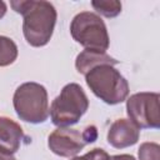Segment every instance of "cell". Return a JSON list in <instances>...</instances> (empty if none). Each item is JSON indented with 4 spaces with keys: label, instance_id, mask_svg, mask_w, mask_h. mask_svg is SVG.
Here are the masks:
<instances>
[{
    "label": "cell",
    "instance_id": "1",
    "mask_svg": "<svg viewBox=\"0 0 160 160\" xmlns=\"http://www.w3.org/2000/svg\"><path fill=\"white\" fill-rule=\"evenodd\" d=\"M10 6L22 15V34L26 42L34 48L45 46L54 32L58 19L55 6L45 0L10 1Z\"/></svg>",
    "mask_w": 160,
    "mask_h": 160
},
{
    "label": "cell",
    "instance_id": "2",
    "mask_svg": "<svg viewBox=\"0 0 160 160\" xmlns=\"http://www.w3.org/2000/svg\"><path fill=\"white\" fill-rule=\"evenodd\" d=\"M89 89L108 105H116L128 99L129 82L112 65H99L85 75Z\"/></svg>",
    "mask_w": 160,
    "mask_h": 160
},
{
    "label": "cell",
    "instance_id": "3",
    "mask_svg": "<svg viewBox=\"0 0 160 160\" xmlns=\"http://www.w3.org/2000/svg\"><path fill=\"white\" fill-rule=\"evenodd\" d=\"M89 109V99L82 88L76 82L66 84L52 100L49 109L51 121L58 128L76 124Z\"/></svg>",
    "mask_w": 160,
    "mask_h": 160
},
{
    "label": "cell",
    "instance_id": "4",
    "mask_svg": "<svg viewBox=\"0 0 160 160\" xmlns=\"http://www.w3.org/2000/svg\"><path fill=\"white\" fill-rule=\"evenodd\" d=\"M12 105L20 120L41 124L49 118V98L45 86L28 81L18 86L12 96Z\"/></svg>",
    "mask_w": 160,
    "mask_h": 160
},
{
    "label": "cell",
    "instance_id": "5",
    "mask_svg": "<svg viewBox=\"0 0 160 160\" xmlns=\"http://www.w3.org/2000/svg\"><path fill=\"white\" fill-rule=\"evenodd\" d=\"M70 34L86 50L105 52L110 45L104 20L91 11H81L74 16L70 24Z\"/></svg>",
    "mask_w": 160,
    "mask_h": 160
},
{
    "label": "cell",
    "instance_id": "6",
    "mask_svg": "<svg viewBox=\"0 0 160 160\" xmlns=\"http://www.w3.org/2000/svg\"><path fill=\"white\" fill-rule=\"evenodd\" d=\"M160 95L141 91L130 95L126 100V112L139 129H159L160 126Z\"/></svg>",
    "mask_w": 160,
    "mask_h": 160
},
{
    "label": "cell",
    "instance_id": "7",
    "mask_svg": "<svg viewBox=\"0 0 160 160\" xmlns=\"http://www.w3.org/2000/svg\"><path fill=\"white\" fill-rule=\"evenodd\" d=\"M85 145L82 134L70 128H58L48 138L49 149L61 158L76 156Z\"/></svg>",
    "mask_w": 160,
    "mask_h": 160
},
{
    "label": "cell",
    "instance_id": "8",
    "mask_svg": "<svg viewBox=\"0 0 160 160\" xmlns=\"http://www.w3.org/2000/svg\"><path fill=\"white\" fill-rule=\"evenodd\" d=\"M140 138V129L129 119L115 120L108 130V142L115 149H125L135 145Z\"/></svg>",
    "mask_w": 160,
    "mask_h": 160
},
{
    "label": "cell",
    "instance_id": "9",
    "mask_svg": "<svg viewBox=\"0 0 160 160\" xmlns=\"http://www.w3.org/2000/svg\"><path fill=\"white\" fill-rule=\"evenodd\" d=\"M24 132L21 126L8 116H0V148L14 154L20 149Z\"/></svg>",
    "mask_w": 160,
    "mask_h": 160
},
{
    "label": "cell",
    "instance_id": "10",
    "mask_svg": "<svg viewBox=\"0 0 160 160\" xmlns=\"http://www.w3.org/2000/svg\"><path fill=\"white\" fill-rule=\"evenodd\" d=\"M119 61L108 55L106 52H99L94 50H82L75 60V68L78 72L86 75L91 69L99 65H116Z\"/></svg>",
    "mask_w": 160,
    "mask_h": 160
},
{
    "label": "cell",
    "instance_id": "11",
    "mask_svg": "<svg viewBox=\"0 0 160 160\" xmlns=\"http://www.w3.org/2000/svg\"><path fill=\"white\" fill-rule=\"evenodd\" d=\"M18 45L8 36L0 35V68L11 65L18 59Z\"/></svg>",
    "mask_w": 160,
    "mask_h": 160
},
{
    "label": "cell",
    "instance_id": "12",
    "mask_svg": "<svg viewBox=\"0 0 160 160\" xmlns=\"http://www.w3.org/2000/svg\"><path fill=\"white\" fill-rule=\"evenodd\" d=\"M91 6L98 14L105 18H115L121 12V2L118 0H99L91 1Z\"/></svg>",
    "mask_w": 160,
    "mask_h": 160
},
{
    "label": "cell",
    "instance_id": "13",
    "mask_svg": "<svg viewBox=\"0 0 160 160\" xmlns=\"http://www.w3.org/2000/svg\"><path fill=\"white\" fill-rule=\"evenodd\" d=\"M139 160H160V145L158 142H142L138 150Z\"/></svg>",
    "mask_w": 160,
    "mask_h": 160
},
{
    "label": "cell",
    "instance_id": "14",
    "mask_svg": "<svg viewBox=\"0 0 160 160\" xmlns=\"http://www.w3.org/2000/svg\"><path fill=\"white\" fill-rule=\"evenodd\" d=\"M109 156L110 155L104 149L96 148V149L88 151L82 156H74L71 160H109Z\"/></svg>",
    "mask_w": 160,
    "mask_h": 160
},
{
    "label": "cell",
    "instance_id": "15",
    "mask_svg": "<svg viewBox=\"0 0 160 160\" xmlns=\"http://www.w3.org/2000/svg\"><path fill=\"white\" fill-rule=\"evenodd\" d=\"M81 134H82V139H84L85 144H92V142H95L96 139H98V129H96L95 125H89V126H86V128L81 131Z\"/></svg>",
    "mask_w": 160,
    "mask_h": 160
},
{
    "label": "cell",
    "instance_id": "16",
    "mask_svg": "<svg viewBox=\"0 0 160 160\" xmlns=\"http://www.w3.org/2000/svg\"><path fill=\"white\" fill-rule=\"evenodd\" d=\"M109 160H136V159L130 154H120V155L109 156Z\"/></svg>",
    "mask_w": 160,
    "mask_h": 160
},
{
    "label": "cell",
    "instance_id": "17",
    "mask_svg": "<svg viewBox=\"0 0 160 160\" xmlns=\"http://www.w3.org/2000/svg\"><path fill=\"white\" fill-rule=\"evenodd\" d=\"M0 160H16V158L14 156V154L0 148Z\"/></svg>",
    "mask_w": 160,
    "mask_h": 160
},
{
    "label": "cell",
    "instance_id": "18",
    "mask_svg": "<svg viewBox=\"0 0 160 160\" xmlns=\"http://www.w3.org/2000/svg\"><path fill=\"white\" fill-rule=\"evenodd\" d=\"M6 10H8V6H6V2L4 1H0V19L6 14Z\"/></svg>",
    "mask_w": 160,
    "mask_h": 160
}]
</instances>
